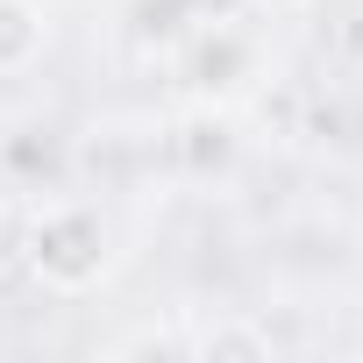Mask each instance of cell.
Segmentation results:
<instances>
[{
	"label": "cell",
	"instance_id": "7a4b0ae2",
	"mask_svg": "<svg viewBox=\"0 0 363 363\" xmlns=\"http://www.w3.org/2000/svg\"><path fill=\"white\" fill-rule=\"evenodd\" d=\"M164 57H171L178 93L186 100H214V107H235L264 79V36H257L250 8H207Z\"/></svg>",
	"mask_w": 363,
	"mask_h": 363
},
{
	"label": "cell",
	"instance_id": "6da1fadb",
	"mask_svg": "<svg viewBox=\"0 0 363 363\" xmlns=\"http://www.w3.org/2000/svg\"><path fill=\"white\" fill-rule=\"evenodd\" d=\"M22 264L43 292L57 299H86L114 278V228L93 200H43L22 228Z\"/></svg>",
	"mask_w": 363,
	"mask_h": 363
},
{
	"label": "cell",
	"instance_id": "8992f818",
	"mask_svg": "<svg viewBox=\"0 0 363 363\" xmlns=\"http://www.w3.org/2000/svg\"><path fill=\"white\" fill-rule=\"evenodd\" d=\"M186 356H271V328H250V320H221L207 335H186Z\"/></svg>",
	"mask_w": 363,
	"mask_h": 363
},
{
	"label": "cell",
	"instance_id": "5b68a950",
	"mask_svg": "<svg viewBox=\"0 0 363 363\" xmlns=\"http://www.w3.org/2000/svg\"><path fill=\"white\" fill-rule=\"evenodd\" d=\"M207 8H214V0H135V8H128V29H135L143 43H164V50H171Z\"/></svg>",
	"mask_w": 363,
	"mask_h": 363
},
{
	"label": "cell",
	"instance_id": "52a82bcc",
	"mask_svg": "<svg viewBox=\"0 0 363 363\" xmlns=\"http://www.w3.org/2000/svg\"><path fill=\"white\" fill-rule=\"evenodd\" d=\"M250 15H299V8H313V0H242Z\"/></svg>",
	"mask_w": 363,
	"mask_h": 363
},
{
	"label": "cell",
	"instance_id": "3957f363",
	"mask_svg": "<svg viewBox=\"0 0 363 363\" xmlns=\"http://www.w3.org/2000/svg\"><path fill=\"white\" fill-rule=\"evenodd\" d=\"M171 150H178V164H186V178H214V171H228V164H235V150H242L235 107L193 100V107H186V121H178V135H171Z\"/></svg>",
	"mask_w": 363,
	"mask_h": 363
},
{
	"label": "cell",
	"instance_id": "277c9868",
	"mask_svg": "<svg viewBox=\"0 0 363 363\" xmlns=\"http://www.w3.org/2000/svg\"><path fill=\"white\" fill-rule=\"evenodd\" d=\"M50 50V8L43 0H0V79H29Z\"/></svg>",
	"mask_w": 363,
	"mask_h": 363
}]
</instances>
